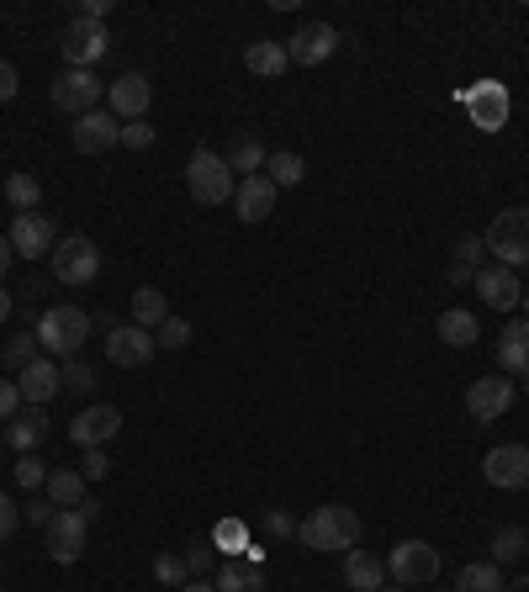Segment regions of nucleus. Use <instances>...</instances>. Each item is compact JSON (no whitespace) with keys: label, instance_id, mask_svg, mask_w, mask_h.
Segmentation results:
<instances>
[{"label":"nucleus","instance_id":"f257e3e1","mask_svg":"<svg viewBox=\"0 0 529 592\" xmlns=\"http://www.w3.org/2000/svg\"><path fill=\"white\" fill-rule=\"evenodd\" d=\"M297 540L308 550H350L361 546V519H355V508H344V502H329V508H313L308 519L297 523Z\"/></svg>","mask_w":529,"mask_h":592},{"label":"nucleus","instance_id":"f03ea898","mask_svg":"<svg viewBox=\"0 0 529 592\" xmlns=\"http://www.w3.org/2000/svg\"><path fill=\"white\" fill-rule=\"evenodd\" d=\"M186 190H191V201H201V207H222V201H234L239 180H234V169H228L222 154L196 148L191 159H186Z\"/></svg>","mask_w":529,"mask_h":592},{"label":"nucleus","instance_id":"7ed1b4c3","mask_svg":"<svg viewBox=\"0 0 529 592\" xmlns=\"http://www.w3.org/2000/svg\"><path fill=\"white\" fill-rule=\"evenodd\" d=\"M487 255H498L504 270H519L529 264V207H508V212L492 217V228L481 233Z\"/></svg>","mask_w":529,"mask_h":592},{"label":"nucleus","instance_id":"20e7f679","mask_svg":"<svg viewBox=\"0 0 529 592\" xmlns=\"http://www.w3.org/2000/svg\"><path fill=\"white\" fill-rule=\"evenodd\" d=\"M85 339H91V318H85L80 308H49L43 318H38V344L49 350V360L53 355L74 360L80 350H85Z\"/></svg>","mask_w":529,"mask_h":592},{"label":"nucleus","instance_id":"39448f33","mask_svg":"<svg viewBox=\"0 0 529 592\" xmlns=\"http://www.w3.org/2000/svg\"><path fill=\"white\" fill-rule=\"evenodd\" d=\"M382 567L397 588H434V577H439V550H434L429 540H403V546H392V555H386Z\"/></svg>","mask_w":529,"mask_h":592},{"label":"nucleus","instance_id":"423d86ee","mask_svg":"<svg viewBox=\"0 0 529 592\" xmlns=\"http://www.w3.org/2000/svg\"><path fill=\"white\" fill-rule=\"evenodd\" d=\"M101 276V249L91 243V238H59L53 243V281L59 285H91Z\"/></svg>","mask_w":529,"mask_h":592},{"label":"nucleus","instance_id":"0eeeda50","mask_svg":"<svg viewBox=\"0 0 529 592\" xmlns=\"http://www.w3.org/2000/svg\"><path fill=\"white\" fill-rule=\"evenodd\" d=\"M91 519H96V508H85V502H80V508H59V513H53V523L43 529V534H49V555L59 561V567H74V561H80Z\"/></svg>","mask_w":529,"mask_h":592},{"label":"nucleus","instance_id":"6e6552de","mask_svg":"<svg viewBox=\"0 0 529 592\" xmlns=\"http://www.w3.org/2000/svg\"><path fill=\"white\" fill-rule=\"evenodd\" d=\"M106 48H112L106 27L91 22V17H74V22L64 27V38H59V53H64L70 70H96L101 59H106Z\"/></svg>","mask_w":529,"mask_h":592},{"label":"nucleus","instance_id":"1a4fd4ad","mask_svg":"<svg viewBox=\"0 0 529 592\" xmlns=\"http://www.w3.org/2000/svg\"><path fill=\"white\" fill-rule=\"evenodd\" d=\"M101 85L96 70H64V74H53V112H70V117H85V112H96V101H101Z\"/></svg>","mask_w":529,"mask_h":592},{"label":"nucleus","instance_id":"9d476101","mask_svg":"<svg viewBox=\"0 0 529 592\" xmlns=\"http://www.w3.org/2000/svg\"><path fill=\"white\" fill-rule=\"evenodd\" d=\"M466 112H471V122H477V133H504L508 112H514L508 85H498V80H477V85L466 91Z\"/></svg>","mask_w":529,"mask_h":592},{"label":"nucleus","instance_id":"9b49d317","mask_svg":"<svg viewBox=\"0 0 529 592\" xmlns=\"http://www.w3.org/2000/svg\"><path fill=\"white\" fill-rule=\"evenodd\" d=\"M154 355H159V344H154V333L138 329V323H122V329L106 333V360L122 365V371H144Z\"/></svg>","mask_w":529,"mask_h":592},{"label":"nucleus","instance_id":"f8f14e48","mask_svg":"<svg viewBox=\"0 0 529 592\" xmlns=\"http://www.w3.org/2000/svg\"><path fill=\"white\" fill-rule=\"evenodd\" d=\"M334 48H339V27L308 22V27H297V38L287 43V59L291 64H302V70H318V64L334 59Z\"/></svg>","mask_w":529,"mask_h":592},{"label":"nucleus","instance_id":"ddd939ff","mask_svg":"<svg viewBox=\"0 0 529 592\" xmlns=\"http://www.w3.org/2000/svg\"><path fill=\"white\" fill-rule=\"evenodd\" d=\"M508 407H514V381L508 376H477L471 386H466V413H471L477 424L504 418Z\"/></svg>","mask_w":529,"mask_h":592},{"label":"nucleus","instance_id":"4468645a","mask_svg":"<svg viewBox=\"0 0 529 592\" xmlns=\"http://www.w3.org/2000/svg\"><path fill=\"white\" fill-rule=\"evenodd\" d=\"M481 476H487L492 487H504V492L529 487V445H498V450H487Z\"/></svg>","mask_w":529,"mask_h":592},{"label":"nucleus","instance_id":"2eb2a0df","mask_svg":"<svg viewBox=\"0 0 529 592\" xmlns=\"http://www.w3.org/2000/svg\"><path fill=\"white\" fill-rule=\"evenodd\" d=\"M117 428H122V413H117V407L96 403V407H85V413H80V418L70 424V439L80 445V450H101V445H106Z\"/></svg>","mask_w":529,"mask_h":592},{"label":"nucleus","instance_id":"dca6fc26","mask_svg":"<svg viewBox=\"0 0 529 592\" xmlns=\"http://www.w3.org/2000/svg\"><path fill=\"white\" fill-rule=\"evenodd\" d=\"M53 222L43 212H17V222H11V249L17 255H27V260H43V255H53Z\"/></svg>","mask_w":529,"mask_h":592},{"label":"nucleus","instance_id":"f3484780","mask_svg":"<svg viewBox=\"0 0 529 592\" xmlns=\"http://www.w3.org/2000/svg\"><path fill=\"white\" fill-rule=\"evenodd\" d=\"M106 95H112V117L117 122H144L148 101H154V85H148L144 74H122L117 85H106Z\"/></svg>","mask_w":529,"mask_h":592},{"label":"nucleus","instance_id":"a211bd4d","mask_svg":"<svg viewBox=\"0 0 529 592\" xmlns=\"http://www.w3.org/2000/svg\"><path fill=\"white\" fill-rule=\"evenodd\" d=\"M122 138V122L112 117V112H85V117H74V148L80 154H106L112 143Z\"/></svg>","mask_w":529,"mask_h":592},{"label":"nucleus","instance_id":"6ab92c4d","mask_svg":"<svg viewBox=\"0 0 529 592\" xmlns=\"http://www.w3.org/2000/svg\"><path fill=\"white\" fill-rule=\"evenodd\" d=\"M477 291L481 302L492 312H514L525 302V291H519V270H504V264H492V270H477Z\"/></svg>","mask_w":529,"mask_h":592},{"label":"nucleus","instance_id":"aec40b11","mask_svg":"<svg viewBox=\"0 0 529 592\" xmlns=\"http://www.w3.org/2000/svg\"><path fill=\"white\" fill-rule=\"evenodd\" d=\"M234 207H239L243 222H264V217L276 212V186H270V175H243L239 190H234Z\"/></svg>","mask_w":529,"mask_h":592},{"label":"nucleus","instance_id":"412c9836","mask_svg":"<svg viewBox=\"0 0 529 592\" xmlns=\"http://www.w3.org/2000/svg\"><path fill=\"white\" fill-rule=\"evenodd\" d=\"M17 386H22V403L27 407H43V403H53V397H59V386H64V371H59V365H53V360H32V365H27L22 371V381H17Z\"/></svg>","mask_w":529,"mask_h":592},{"label":"nucleus","instance_id":"4be33fe9","mask_svg":"<svg viewBox=\"0 0 529 592\" xmlns=\"http://www.w3.org/2000/svg\"><path fill=\"white\" fill-rule=\"evenodd\" d=\"M43 439H49V418H43V407H22V413L6 424V445H11L17 455H32Z\"/></svg>","mask_w":529,"mask_h":592},{"label":"nucleus","instance_id":"5701e85b","mask_svg":"<svg viewBox=\"0 0 529 592\" xmlns=\"http://www.w3.org/2000/svg\"><path fill=\"white\" fill-rule=\"evenodd\" d=\"M498 365L508 376H529V318L525 323H508L498 333Z\"/></svg>","mask_w":529,"mask_h":592},{"label":"nucleus","instance_id":"b1692460","mask_svg":"<svg viewBox=\"0 0 529 592\" xmlns=\"http://www.w3.org/2000/svg\"><path fill=\"white\" fill-rule=\"evenodd\" d=\"M344 582H350L355 592H382L386 567L371 555V550H350V555H344Z\"/></svg>","mask_w":529,"mask_h":592},{"label":"nucleus","instance_id":"393cba45","mask_svg":"<svg viewBox=\"0 0 529 592\" xmlns=\"http://www.w3.org/2000/svg\"><path fill=\"white\" fill-rule=\"evenodd\" d=\"M434 329H439V339H445L450 350H471V344L481 339L477 312H466V308H445V312H439V323H434Z\"/></svg>","mask_w":529,"mask_h":592},{"label":"nucleus","instance_id":"a878e982","mask_svg":"<svg viewBox=\"0 0 529 592\" xmlns=\"http://www.w3.org/2000/svg\"><path fill=\"white\" fill-rule=\"evenodd\" d=\"M217 592H264V571H260V561H222L217 567V582H212Z\"/></svg>","mask_w":529,"mask_h":592},{"label":"nucleus","instance_id":"bb28decb","mask_svg":"<svg viewBox=\"0 0 529 592\" xmlns=\"http://www.w3.org/2000/svg\"><path fill=\"white\" fill-rule=\"evenodd\" d=\"M243 64H249V74H260V80H276V74L287 70V43H276V38H260V43L243 48Z\"/></svg>","mask_w":529,"mask_h":592},{"label":"nucleus","instance_id":"cd10ccee","mask_svg":"<svg viewBox=\"0 0 529 592\" xmlns=\"http://www.w3.org/2000/svg\"><path fill=\"white\" fill-rule=\"evenodd\" d=\"M165 318H169L165 291H159V285H138V291H133V323L154 333L159 323H165Z\"/></svg>","mask_w":529,"mask_h":592},{"label":"nucleus","instance_id":"c85d7f7f","mask_svg":"<svg viewBox=\"0 0 529 592\" xmlns=\"http://www.w3.org/2000/svg\"><path fill=\"white\" fill-rule=\"evenodd\" d=\"M222 159H228V169H243V175H260L270 154H264V143H260V138H249V133H239V138L228 143V154H222Z\"/></svg>","mask_w":529,"mask_h":592},{"label":"nucleus","instance_id":"c756f323","mask_svg":"<svg viewBox=\"0 0 529 592\" xmlns=\"http://www.w3.org/2000/svg\"><path fill=\"white\" fill-rule=\"evenodd\" d=\"M456 592H504V571H498V561H471V567H460Z\"/></svg>","mask_w":529,"mask_h":592},{"label":"nucleus","instance_id":"7c9ffc66","mask_svg":"<svg viewBox=\"0 0 529 592\" xmlns=\"http://www.w3.org/2000/svg\"><path fill=\"white\" fill-rule=\"evenodd\" d=\"M43 492H49L53 508H80V502H85V476L80 471H49V487H43Z\"/></svg>","mask_w":529,"mask_h":592},{"label":"nucleus","instance_id":"2f4dec72","mask_svg":"<svg viewBox=\"0 0 529 592\" xmlns=\"http://www.w3.org/2000/svg\"><path fill=\"white\" fill-rule=\"evenodd\" d=\"M481 255H487V243H481L477 233L460 238V243H456V264H450V281H456V285L477 281V260H481Z\"/></svg>","mask_w":529,"mask_h":592},{"label":"nucleus","instance_id":"473e14b6","mask_svg":"<svg viewBox=\"0 0 529 592\" xmlns=\"http://www.w3.org/2000/svg\"><path fill=\"white\" fill-rule=\"evenodd\" d=\"M525 550H529V534L519 529V523H504V529L492 534V561H498V567H514Z\"/></svg>","mask_w":529,"mask_h":592},{"label":"nucleus","instance_id":"72a5a7b5","mask_svg":"<svg viewBox=\"0 0 529 592\" xmlns=\"http://www.w3.org/2000/svg\"><path fill=\"white\" fill-rule=\"evenodd\" d=\"M6 201H11L17 212H38V201H43V186H38V175H22V169H17V175L6 180Z\"/></svg>","mask_w":529,"mask_h":592},{"label":"nucleus","instance_id":"f704fd0d","mask_svg":"<svg viewBox=\"0 0 529 592\" xmlns=\"http://www.w3.org/2000/svg\"><path fill=\"white\" fill-rule=\"evenodd\" d=\"M264 175H270V186H302V175H308V165L297 159V154H270L264 159Z\"/></svg>","mask_w":529,"mask_h":592},{"label":"nucleus","instance_id":"c9c22d12","mask_svg":"<svg viewBox=\"0 0 529 592\" xmlns=\"http://www.w3.org/2000/svg\"><path fill=\"white\" fill-rule=\"evenodd\" d=\"M38 350H43V344H38V333H17V339H6V350H0V360H6V365H11L17 376H22L27 365L38 360Z\"/></svg>","mask_w":529,"mask_h":592},{"label":"nucleus","instance_id":"e433bc0d","mask_svg":"<svg viewBox=\"0 0 529 592\" xmlns=\"http://www.w3.org/2000/svg\"><path fill=\"white\" fill-rule=\"evenodd\" d=\"M154 577H159V582H165V588H186V582H191V571H186V555H175V550H165V555H159V561H154Z\"/></svg>","mask_w":529,"mask_h":592},{"label":"nucleus","instance_id":"4c0bfd02","mask_svg":"<svg viewBox=\"0 0 529 592\" xmlns=\"http://www.w3.org/2000/svg\"><path fill=\"white\" fill-rule=\"evenodd\" d=\"M212 550H228V561H234V550H249V529H243L239 519L217 523V529H212Z\"/></svg>","mask_w":529,"mask_h":592},{"label":"nucleus","instance_id":"58836bf2","mask_svg":"<svg viewBox=\"0 0 529 592\" xmlns=\"http://www.w3.org/2000/svg\"><path fill=\"white\" fill-rule=\"evenodd\" d=\"M154 344H159V350H186V344H191V323H186V318H165V323L154 329Z\"/></svg>","mask_w":529,"mask_h":592},{"label":"nucleus","instance_id":"ea45409f","mask_svg":"<svg viewBox=\"0 0 529 592\" xmlns=\"http://www.w3.org/2000/svg\"><path fill=\"white\" fill-rule=\"evenodd\" d=\"M17 487H22V492H38V487H49V466H43L38 455H22V460H17Z\"/></svg>","mask_w":529,"mask_h":592},{"label":"nucleus","instance_id":"a19ab883","mask_svg":"<svg viewBox=\"0 0 529 592\" xmlns=\"http://www.w3.org/2000/svg\"><path fill=\"white\" fill-rule=\"evenodd\" d=\"M122 148H133V154H144V148H154V127L148 122H122Z\"/></svg>","mask_w":529,"mask_h":592},{"label":"nucleus","instance_id":"79ce46f5","mask_svg":"<svg viewBox=\"0 0 529 592\" xmlns=\"http://www.w3.org/2000/svg\"><path fill=\"white\" fill-rule=\"evenodd\" d=\"M186 571H191V582L212 571V540H191V546H186Z\"/></svg>","mask_w":529,"mask_h":592},{"label":"nucleus","instance_id":"37998d69","mask_svg":"<svg viewBox=\"0 0 529 592\" xmlns=\"http://www.w3.org/2000/svg\"><path fill=\"white\" fill-rule=\"evenodd\" d=\"M264 534H270V540H291V534H297V519H291L287 508H270V513H264Z\"/></svg>","mask_w":529,"mask_h":592},{"label":"nucleus","instance_id":"c03bdc74","mask_svg":"<svg viewBox=\"0 0 529 592\" xmlns=\"http://www.w3.org/2000/svg\"><path fill=\"white\" fill-rule=\"evenodd\" d=\"M64 386H70V392H91V386H96V376H91V365H85L80 355H74L70 365H64Z\"/></svg>","mask_w":529,"mask_h":592},{"label":"nucleus","instance_id":"a18cd8bd","mask_svg":"<svg viewBox=\"0 0 529 592\" xmlns=\"http://www.w3.org/2000/svg\"><path fill=\"white\" fill-rule=\"evenodd\" d=\"M22 386H17V381H0V418H6V424H11V418H17V413H22Z\"/></svg>","mask_w":529,"mask_h":592},{"label":"nucleus","instance_id":"49530a36","mask_svg":"<svg viewBox=\"0 0 529 592\" xmlns=\"http://www.w3.org/2000/svg\"><path fill=\"white\" fill-rule=\"evenodd\" d=\"M17 523H22L17 502H11V492H0V540H11V534H17Z\"/></svg>","mask_w":529,"mask_h":592},{"label":"nucleus","instance_id":"de8ad7c7","mask_svg":"<svg viewBox=\"0 0 529 592\" xmlns=\"http://www.w3.org/2000/svg\"><path fill=\"white\" fill-rule=\"evenodd\" d=\"M106 471H112V460H106L101 450H85V460H80V476H85V481H101Z\"/></svg>","mask_w":529,"mask_h":592},{"label":"nucleus","instance_id":"09e8293b","mask_svg":"<svg viewBox=\"0 0 529 592\" xmlns=\"http://www.w3.org/2000/svg\"><path fill=\"white\" fill-rule=\"evenodd\" d=\"M22 508H27V523H38V529H49V523H53V502L32 498V502H22Z\"/></svg>","mask_w":529,"mask_h":592},{"label":"nucleus","instance_id":"8fccbe9b","mask_svg":"<svg viewBox=\"0 0 529 592\" xmlns=\"http://www.w3.org/2000/svg\"><path fill=\"white\" fill-rule=\"evenodd\" d=\"M17 91H22V85H17V70L0 59V101H17Z\"/></svg>","mask_w":529,"mask_h":592},{"label":"nucleus","instance_id":"3c124183","mask_svg":"<svg viewBox=\"0 0 529 592\" xmlns=\"http://www.w3.org/2000/svg\"><path fill=\"white\" fill-rule=\"evenodd\" d=\"M106 11H112V0H85V6H80V17H91V22H101Z\"/></svg>","mask_w":529,"mask_h":592},{"label":"nucleus","instance_id":"603ef678","mask_svg":"<svg viewBox=\"0 0 529 592\" xmlns=\"http://www.w3.org/2000/svg\"><path fill=\"white\" fill-rule=\"evenodd\" d=\"M6 270H11V238L0 233V276H6Z\"/></svg>","mask_w":529,"mask_h":592},{"label":"nucleus","instance_id":"864d4df0","mask_svg":"<svg viewBox=\"0 0 529 592\" xmlns=\"http://www.w3.org/2000/svg\"><path fill=\"white\" fill-rule=\"evenodd\" d=\"M6 318H11V291L0 285V323H6Z\"/></svg>","mask_w":529,"mask_h":592},{"label":"nucleus","instance_id":"5fc2aeb1","mask_svg":"<svg viewBox=\"0 0 529 592\" xmlns=\"http://www.w3.org/2000/svg\"><path fill=\"white\" fill-rule=\"evenodd\" d=\"M180 592H217V588H212V582H186Z\"/></svg>","mask_w":529,"mask_h":592},{"label":"nucleus","instance_id":"6e6d98bb","mask_svg":"<svg viewBox=\"0 0 529 592\" xmlns=\"http://www.w3.org/2000/svg\"><path fill=\"white\" fill-rule=\"evenodd\" d=\"M504 592H529V577H519V582H514V588H504Z\"/></svg>","mask_w":529,"mask_h":592},{"label":"nucleus","instance_id":"4d7b16f0","mask_svg":"<svg viewBox=\"0 0 529 592\" xmlns=\"http://www.w3.org/2000/svg\"><path fill=\"white\" fill-rule=\"evenodd\" d=\"M525 318H529V285H525Z\"/></svg>","mask_w":529,"mask_h":592},{"label":"nucleus","instance_id":"13d9d810","mask_svg":"<svg viewBox=\"0 0 529 592\" xmlns=\"http://www.w3.org/2000/svg\"><path fill=\"white\" fill-rule=\"evenodd\" d=\"M525 392H529V376H525Z\"/></svg>","mask_w":529,"mask_h":592}]
</instances>
